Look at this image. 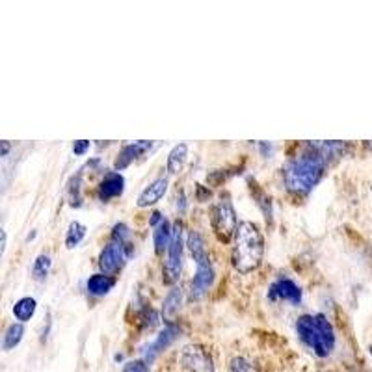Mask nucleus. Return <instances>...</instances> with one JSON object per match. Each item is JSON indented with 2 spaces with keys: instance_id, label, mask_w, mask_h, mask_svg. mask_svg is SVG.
I'll return each mask as SVG.
<instances>
[{
  "instance_id": "nucleus-1",
  "label": "nucleus",
  "mask_w": 372,
  "mask_h": 372,
  "mask_svg": "<svg viewBox=\"0 0 372 372\" xmlns=\"http://www.w3.org/2000/svg\"><path fill=\"white\" fill-rule=\"evenodd\" d=\"M328 160L322 157V153L309 144L308 151L291 158L283 167V181L289 192L296 195H305L319 184L326 170Z\"/></svg>"
},
{
  "instance_id": "nucleus-2",
  "label": "nucleus",
  "mask_w": 372,
  "mask_h": 372,
  "mask_svg": "<svg viewBox=\"0 0 372 372\" xmlns=\"http://www.w3.org/2000/svg\"><path fill=\"white\" fill-rule=\"evenodd\" d=\"M265 257V238L259 227L252 221H240L233 237V268L240 274H249L261 266Z\"/></svg>"
},
{
  "instance_id": "nucleus-3",
  "label": "nucleus",
  "mask_w": 372,
  "mask_h": 372,
  "mask_svg": "<svg viewBox=\"0 0 372 372\" xmlns=\"http://www.w3.org/2000/svg\"><path fill=\"white\" fill-rule=\"evenodd\" d=\"M296 333L305 348L317 357H328L335 348L333 326L324 315H302L296 320Z\"/></svg>"
},
{
  "instance_id": "nucleus-4",
  "label": "nucleus",
  "mask_w": 372,
  "mask_h": 372,
  "mask_svg": "<svg viewBox=\"0 0 372 372\" xmlns=\"http://www.w3.org/2000/svg\"><path fill=\"white\" fill-rule=\"evenodd\" d=\"M188 248L195 263V268H198L192 281H190V296H192V300H200L211 289L212 281H214V268H212L211 259H209V254L205 249V242H203L200 233H190Z\"/></svg>"
},
{
  "instance_id": "nucleus-5",
  "label": "nucleus",
  "mask_w": 372,
  "mask_h": 372,
  "mask_svg": "<svg viewBox=\"0 0 372 372\" xmlns=\"http://www.w3.org/2000/svg\"><path fill=\"white\" fill-rule=\"evenodd\" d=\"M211 226L212 231L216 233V237L220 238L221 242H227L229 238L235 237V233L238 229V220L235 207L227 198H221L212 205L211 209Z\"/></svg>"
},
{
  "instance_id": "nucleus-6",
  "label": "nucleus",
  "mask_w": 372,
  "mask_h": 372,
  "mask_svg": "<svg viewBox=\"0 0 372 372\" xmlns=\"http://www.w3.org/2000/svg\"><path fill=\"white\" fill-rule=\"evenodd\" d=\"M181 270H183V227H181V223H175V226H173L172 244H170V248H167L166 265H164L166 283H175V281H179Z\"/></svg>"
},
{
  "instance_id": "nucleus-7",
  "label": "nucleus",
  "mask_w": 372,
  "mask_h": 372,
  "mask_svg": "<svg viewBox=\"0 0 372 372\" xmlns=\"http://www.w3.org/2000/svg\"><path fill=\"white\" fill-rule=\"evenodd\" d=\"M181 368L183 372H216L212 357L198 345L184 348L181 354Z\"/></svg>"
},
{
  "instance_id": "nucleus-8",
  "label": "nucleus",
  "mask_w": 372,
  "mask_h": 372,
  "mask_svg": "<svg viewBox=\"0 0 372 372\" xmlns=\"http://www.w3.org/2000/svg\"><path fill=\"white\" fill-rule=\"evenodd\" d=\"M125 248H127V244L118 242V240H112L104 246L101 257H99V266L103 270V274H116L123 268L125 261H127Z\"/></svg>"
},
{
  "instance_id": "nucleus-9",
  "label": "nucleus",
  "mask_w": 372,
  "mask_h": 372,
  "mask_svg": "<svg viewBox=\"0 0 372 372\" xmlns=\"http://www.w3.org/2000/svg\"><path fill=\"white\" fill-rule=\"evenodd\" d=\"M268 298L270 300H283V302L300 303L302 302V291H300V287L292 280L281 277V280H277L275 283H272L268 291Z\"/></svg>"
},
{
  "instance_id": "nucleus-10",
  "label": "nucleus",
  "mask_w": 372,
  "mask_h": 372,
  "mask_svg": "<svg viewBox=\"0 0 372 372\" xmlns=\"http://www.w3.org/2000/svg\"><path fill=\"white\" fill-rule=\"evenodd\" d=\"M123 190H125L123 175L118 172L108 173L106 177L101 181V184H99V200L106 203V201L113 200V198H119V195L123 194Z\"/></svg>"
},
{
  "instance_id": "nucleus-11",
  "label": "nucleus",
  "mask_w": 372,
  "mask_h": 372,
  "mask_svg": "<svg viewBox=\"0 0 372 372\" xmlns=\"http://www.w3.org/2000/svg\"><path fill=\"white\" fill-rule=\"evenodd\" d=\"M167 190V179L166 177H158L155 179L149 186L142 190V194L138 195V201H136V205L140 207V209H146V207H151L155 203L164 198Z\"/></svg>"
},
{
  "instance_id": "nucleus-12",
  "label": "nucleus",
  "mask_w": 372,
  "mask_h": 372,
  "mask_svg": "<svg viewBox=\"0 0 372 372\" xmlns=\"http://www.w3.org/2000/svg\"><path fill=\"white\" fill-rule=\"evenodd\" d=\"M177 335H179L177 326H173V324H167L166 328H164L160 331V335L157 337V340H155V343H153V345L149 346V348H147L146 363H151L153 359H155V357H157L162 350H166L167 346L172 345L173 340L177 339Z\"/></svg>"
},
{
  "instance_id": "nucleus-13",
  "label": "nucleus",
  "mask_w": 372,
  "mask_h": 372,
  "mask_svg": "<svg viewBox=\"0 0 372 372\" xmlns=\"http://www.w3.org/2000/svg\"><path fill=\"white\" fill-rule=\"evenodd\" d=\"M151 147V142H135V144H127V146L119 151L118 158H116V170H125L130 166L138 157H142L144 153Z\"/></svg>"
},
{
  "instance_id": "nucleus-14",
  "label": "nucleus",
  "mask_w": 372,
  "mask_h": 372,
  "mask_svg": "<svg viewBox=\"0 0 372 372\" xmlns=\"http://www.w3.org/2000/svg\"><path fill=\"white\" fill-rule=\"evenodd\" d=\"M116 285V280L108 274H93L90 280L86 281V289L93 296H104L112 291Z\"/></svg>"
},
{
  "instance_id": "nucleus-15",
  "label": "nucleus",
  "mask_w": 372,
  "mask_h": 372,
  "mask_svg": "<svg viewBox=\"0 0 372 372\" xmlns=\"http://www.w3.org/2000/svg\"><path fill=\"white\" fill-rule=\"evenodd\" d=\"M172 237H173V227L170 226V221L162 220L155 231H153V242H155V252L157 255L164 254V249L170 248L172 244Z\"/></svg>"
},
{
  "instance_id": "nucleus-16",
  "label": "nucleus",
  "mask_w": 372,
  "mask_h": 372,
  "mask_svg": "<svg viewBox=\"0 0 372 372\" xmlns=\"http://www.w3.org/2000/svg\"><path fill=\"white\" fill-rule=\"evenodd\" d=\"M186 157H188V146H186V144H179V146L173 147L166 160L167 173H170V175H177L184 167Z\"/></svg>"
},
{
  "instance_id": "nucleus-17",
  "label": "nucleus",
  "mask_w": 372,
  "mask_h": 372,
  "mask_svg": "<svg viewBox=\"0 0 372 372\" xmlns=\"http://www.w3.org/2000/svg\"><path fill=\"white\" fill-rule=\"evenodd\" d=\"M181 300H183V291L181 289H172L167 292L166 300H164V308H162V313H164V319L167 322H172L175 319V315L179 313V308H181Z\"/></svg>"
},
{
  "instance_id": "nucleus-18",
  "label": "nucleus",
  "mask_w": 372,
  "mask_h": 372,
  "mask_svg": "<svg viewBox=\"0 0 372 372\" xmlns=\"http://www.w3.org/2000/svg\"><path fill=\"white\" fill-rule=\"evenodd\" d=\"M36 309H38V302L30 296H25L21 300H17L15 305H13V317H15L19 322H27L34 317L36 313Z\"/></svg>"
},
{
  "instance_id": "nucleus-19",
  "label": "nucleus",
  "mask_w": 372,
  "mask_h": 372,
  "mask_svg": "<svg viewBox=\"0 0 372 372\" xmlns=\"http://www.w3.org/2000/svg\"><path fill=\"white\" fill-rule=\"evenodd\" d=\"M22 335H25V326H22V322L10 324V328L6 329L4 333V343H2L4 350L8 352L11 350V348H15V346L22 340Z\"/></svg>"
},
{
  "instance_id": "nucleus-20",
  "label": "nucleus",
  "mask_w": 372,
  "mask_h": 372,
  "mask_svg": "<svg viewBox=\"0 0 372 372\" xmlns=\"http://www.w3.org/2000/svg\"><path fill=\"white\" fill-rule=\"evenodd\" d=\"M84 237H86V226H82L81 221H71L69 227H67V235H65V246L75 248L82 242Z\"/></svg>"
},
{
  "instance_id": "nucleus-21",
  "label": "nucleus",
  "mask_w": 372,
  "mask_h": 372,
  "mask_svg": "<svg viewBox=\"0 0 372 372\" xmlns=\"http://www.w3.org/2000/svg\"><path fill=\"white\" fill-rule=\"evenodd\" d=\"M50 265H53V261H50L49 255H45V254L39 255L38 259L34 261V266H32L34 280H36V281H43L45 277L49 275Z\"/></svg>"
},
{
  "instance_id": "nucleus-22",
  "label": "nucleus",
  "mask_w": 372,
  "mask_h": 372,
  "mask_svg": "<svg viewBox=\"0 0 372 372\" xmlns=\"http://www.w3.org/2000/svg\"><path fill=\"white\" fill-rule=\"evenodd\" d=\"M229 368H231V372H255L254 363L248 361L246 357H233Z\"/></svg>"
},
{
  "instance_id": "nucleus-23",
  "label": "nucleus",
  "mask_w": 372,
  "mask_h": 372,
  "mask_svg": "<svg viewBox=\"0 0 372 372\" xmlns=\"http://www.w3.org/2000/svg\"><path fill=\"white\" fill-rule=\"evenodd\" d=\"M69 198H71V205L81 207V175H76V177H73V181H71Z\"/></svg>"
},
{
  "instance_id": "nucleus-24",
  "label": "nucleus",
  "mask_w": 372,
  "mask_h": 372,
  "mask_svg": "<svg viewBox=\"0 0 372 372\" xmlns=\"http://www.w3.org/2000/svg\"><path fill=\"white\" fill-rule=\"evenodd\" d=\"M129 235H130L129 227L125 226V223H118V226L113 227L112 240H118V242L127 244V238H129Z\"/></svg>"
},
{
  "instance_id": "nucleus-25",
  "label": "nucleus",
  "mask_w": 372,
  "mask_h": 372,
  "mask_svg": "<svg viewBox=\"0 0 372 372\" xmlns=\"http://www.w3.org/2000/svg\"><path fill=\"white\" fill-rule=\"evenodd\" d=\"M125 372H149V368H147V363L144 361H130L127 363Z\"/></svg>"
},
{
  "instance_id": "nucleus-26",
  "label": "nucleus",
  "mask_w": 372,
  "mask_h": 372,
  "mask_svg": "<svg viewBox=\"0 0 372 372\" xmlns=\"http://www.w3.org/2000/svg\"><path fill=\"white\" fill-rule=\"evenodd\" d=\"M88 149H90V142L86 140H78L73 144V153H75V155H84Z\"/></svg>"
},
{
  "instance_id": "nucleus-27",
  "label": "nucleus",
  "mask_w": 372,
  "mask_h": 372,
  "mask_svg": "<svg viewBox=\"0 0 372 372\" xmlns=\"http://www.w3.org/2000/svg\"><path fill=\"white\" fill-rule=\"evenodd\" d=\"M8 151H10V144H8V142H2V157H6Z\"/></svg>"
},
{
  "instance_id": "nucleus-28",
  "label": "nucleus",
  "mask_w": 372,
  "mask_h": 372,
  "mask_svg": "<svg viewBox=\"0 0 372 372\" xmlns=\"http://www.w3.org/2000/svg\"><path fill=\"white\" fill-rule=\"evenodd\" d=\"M0 235H2V249H0V252L4 254V252H6V231H4V229H2V233H0Z\"/></svg>"
},
{
  "instance_id": "nucleus-29",
  "label": "nucleus",
  "mask_w": 372,
  "mask_h": 372,
  "mask_svg": "<svg viewBox=\"0 0 372 372\" xmlns=\"http://www.w3.org/2000/svg\"><path fill=\"white\" fill-rule=\"evenodd\" d=\"M371 147H372V146H371Z\"/></svg>"
}]
</instances>
